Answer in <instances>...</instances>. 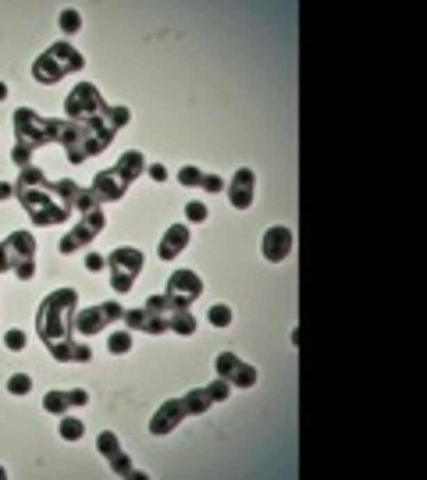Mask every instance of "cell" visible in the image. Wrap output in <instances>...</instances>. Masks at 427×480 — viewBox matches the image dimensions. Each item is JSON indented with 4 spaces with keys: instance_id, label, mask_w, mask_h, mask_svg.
<instances>
[{
    "instance_id": "1",
    "label": "cell",
    "mask_w": 427,
    "mask_h": 480,
    "mask_svg": "<svg viewBox=\"0 0 427 480\" xmlns=\"http://www.w3.org/2000/svg\"><path fill=\"white\" fill-rule=\"evenodd\" d=\"M75 310H79V292L57 288L43 299V306L36 313V331L47 352L61 363H75Z\"/></svg>"
},
{
    "instance_id": "2",
    "label": "cell",
    "mask_w": 427,
    "mask_h": 480,
    "mask_svg": "<svg viewBox=\"0 0 427 480\" xmlns=\"http://www.w3.org/2000/svg\"><path fill=\"white\" fill-rule=\"evenodd\" d=\"M57 122V142L65 146V154L72 164H82L89 157L104 154V149L114 142L118 129L107 122L104 114L97 117H86V122H68V117H54Z\"/></svg>"
},
{
    "instance_id": "3",
    "label": "cell",
    "mask_w": 427,
    "mask_h": 480,
    "mask_svg": "<svg viewBox=\"0 0 427 480\" xmlns=\"http://www.w3.org/2000/svg\"><path fill=\"white\" fill-rule=\"evenodd\" d=\"M15 196L18 203L25 206L29 221L36 228H50V224H65L72 217V210L57 199V182H47L43 185H15Z\"/></svg>"
},
{
    "instance_id": "4",
    "label": "cell",
    "mask_w": 427,
    "mask_h": 480,
    "mask_svg": "<svg viewBox=\"0 0 427 480\" xmlns=\"http://www.w3.org/2000/svg\"><path fill=\"white\" fill-rule=\"evenodd\" d=\"M86 68V57L72 47V43H50L36 61H33V78L40 85H57L65 75L82 72Z\"/></svg>"
},
{
    "instance_id": "5",
    "label": "cell",
    "mask_w": 427,
    "mask_h": 480,
    "mask_svg": "<svg viewBox=\"0 0 427 480\" xmlns=\"http://www.w3.org/2000/svg\"><path fill=\"white\" fill-rule=\"evenodd\" d=\"M129 331H146V335H164L171 331V306H168V295H150L143 310H129L125 317Z\"/></svg>"
},
{
    "instance_id": "6",
    "label": "cell",
    "mask_w": 427,
    "mask_h": 480,
    "mask_svg": "<svg viewBox=\"0 0 427 480\" xmlns=\"http://www.w3.org/2000/svg\"><path fill=\"white\" fill-rule=\"evenodd\" d=\"M11 122H15V139L25 142L29 149H40V146L57 142V122H54V117H40L36 110L18 107Z\"/></svg>"
},
{
    "instance_id": "7",
    "label": "cell",
    "mask_w": 427,
    "mask_h": 480,
    "mask_svg": "<svg viewBox=\"0 0 427 480\" xmlns=\"http://www.w3.org/2000/svg\"><path fill=\"white\" fill-rule=\"evenodd\" d=\"M107 110V100L100 97V89L93 82H79L68 100H65V117L68 122H86V117H97Z\"/></svg>"
},
{
    "instance_id": "8",
    "label": "cell",
    "mask_w": 427,
    "mask_h": 480,
    "mask_svg": "<svg viewBox=\"0 0 427 480\" xmlns=\"http://www.w3.org/2000/svg\"><path fill=\"white\" fill-rule=\"evenodd\" d=\"M104 224H107V217H104V210H89V214H79V224L61 238L57 242V253L61 256H72V253H79V249H86L93 238L104 231Z\"/></svg>"
},
{
    "instance_id": "9",
    "label": "cell",
    "mask_w": 427,
    "mask_h": 480,
    "mask_svg": "<svg viewBox=\"0 0 427 480\" xmlns=\"http://www.w3.org/2000/svg\"><path fill=\"white\" fill-rule=\"evenodd\" d=\"M200 295H203V281H200L196 271H171V281H168V306H171V313L175 310H189Z\"/></svg>"
},
{
    "instance_id": "10",
    "label": "cell",
    "mask_w": 427,
    "mask_h": 480,
    "mask_svg": "<svg viewBox=\"0 0 427 480\" xmlns=\"http://www.w3.org/2000/svg\"><path fill=\"white\" fill-rule=\"evenodd\" d=\"M97 448H100V456L111 463V470H114V477H143L146 480V473L143 470H136L132 466V459L121 452V441H118V434L114 431H104L100 438H97Z\"/></svg>"
},
{
    "instance_id": "11",
    "label": "cell",
    "mask_w": 427,
    "mask_h": 480,
    "mask_svg": "<svg viewBox=\"0 0 427 480\" xmlns=\"http://www.w3.org/2000/svg\"><path fill=\"white\" fill-rule=\"evenodd\" d=\"M214 367H218V377L235 384V388H253L257 384V367L242 363V359L235 352H221L218 359H214Z\"/></svg>"
},
{
    "instance_id": "12",
    "label": "cell",
    "mask_w": 427,
    "mask_h": 480,
    "mask_svg": "<svg viewBox=\"0 0 427 480\" xmlns=\"http://www.w3.org/2000/svg\"><path fill=\"white\" fill-rule=\"evenodd\" d=\"M253 196H257V174L250 167H239L228 182V203L235 210H250L253 206Z\"/></svg>"
},
{
    "instance_id": "13",
    "label": "cell",
    "mask_w": 427,
    "mask_h": 480,
    "mask_svg": "<svg viewBox=\"0 0 427 480\" xmlns=\"http://www.w3.org/2000/svg\"><path fill=\"white\" fill-rule=\"evenodd\" d=\"M189 416V409H186V402L182 399H171V402H164L157 413H154V420H150V434H157V438H164V434H171L182 420Z\"/></svg>"
},
{
    "instance_id": "14",
    "label": "cell",
    "mask_w": 427,
    "mask_h": 480,
    "mask_svg": "<svg viewBox=\"0 0 427 480\" xmlns=\"http://www.w3.org/2000/svg\"><path fill=\"white\" fill-rule=\"evenodd\" d=\"M264 260H271V263H282L289 253H292V231L285 228V224H274V228H267L264 231Z\"/></svg>"
},
{
    "instance_id": "15",
    "label": "cell",
    "mask_w": 427,
    "mask_h": 480,
    "mask_svg": "<svg viewBox=\"0 0 427 480\" xmlns=\"http://www.w3.org/2000/svg\"><path fill=\"white\" fill-rule=\"evenodd\" d=\"M4 249H8V260H11V271L29 260H36V238L29 235V231H11L4 238Z\"/></svg>"
},
{
    "instance_id": "16",
    "label": "cell",
    "mask_w": 427,
    "mask_h": 480,
    "mask_svg": "<svg viewBox=\"0 0 427 480\" xmlns=\"http://www.w3.org/2000/svg\"><path fill=\"white\" fill-rule=\"evenodd\" d=\"M89 192L97 196V203H118L121 196L129 192V185L121 182V178L114 174V167H111V171H100V174L93 178V185H89Z\"/></svg>"
},
{
    "instance_id": "17",
    "label": "cell",
    "mask_w": 427,
    "mask_h": 480,
    "mask_svg": "<svg viewBox=\"0 0 427 480\" xmlns=\"http://www.w3.org/2000/svg\"><path fill=\"white\" fill-rule=\"evenodd\" d=\"M104 327H111L104 306H86V310H75V338H86V335H100Z\"/></svg>"
},
{
    "instance_id": "18",
    "label": "cell",
    "mask_w": 427,
    "mask_h": 480,
    "mask_svg": "<svg viewBox=\"0 0 427 480\" xmlns=\"http://www.w3.org/2000/svg\"><path fill=\"white\" fill-rule=\"evenodd\" d=\"M114 174H118L125 185L139 182V178L146 174V157L139 154V149H129V154H121V157H118V164H114Z\"/></svg>"
},
{
    "instance_id": "19",
    "label": "cell",
    "mask_w": 427,
    "mask_h": 480,
    "mask_svg": "<svg viewBox=\"0 0 427 480\" xmlns=\"http://www.w3.org/2000/svg\"><path fill=\"white\" fill-rule=\"evenodd\" d=\"M107 263H111V271H129V274H143V271H146V256H143L139 249H132V246L114 249V253L107 256Z\"/></svg>"
},
{
    "instance_id": "20",
    "label": "cell",
    "mask_w": 427,
    "mask_h": 480,
    "mask_svg": "<svg viewBox=\"0 0 427 480\" xmlns=\"http://www.w3.org/2000/svg\"><path fill=\"white\" fill-rule=\"evenodd\" d=\"M186 246H189V224H171V228L164 231V238H161L157 256H161V260H175Z\"/></svg>"
},
{
    "instance_id": "21",
    "label": "cell",
    "mask_w": 427,
    "mask_h": 480,
    "mask_svg": "<svg viewBox=\"0 0 427 480\" xmlns=\"http://www.w3.org/2000/svg\"><path fill=\"white\" fill-rule=\"evenodd\" d=\"M182 402H186V409H189V416H200V413H207L214 402L207 399V392H203V384L200 388H193V392H186L182 395Z\"/></svg>"
},
{
    "instance_id": "22",
    "label": "cell",
    "mask_w": 427,
    "mask_h": 480,
    "mask_svg": "<svg viewBox=\"0 0 427 480\" xmlns=\"http://www.w3.org/2000/svg\"><path fill=\"white\" fill-rule=\"evenodd\" d=\"M171 331L182 335V338L193 335V331H196V317H193V310H175V313H171Z\"/></svg>"
},
{
    "instance_id": "23",
    "label": "cell",
    "mask_w": 427,
    "mask_h": 480,
    "mask_svg": "<svg viewBox=\"0 0 427 480\" xmlns=\"http://www.w3.org/2000/svg\"><path fill=\"white\" fill-rule=\"evenodd\" d=\"M57 431H61V438H65V441H79V438L86 434V424H82L79 416H61Z\"/></svg>"
},
{
    "instance_id": "24",
    "label": "cell",
    "mask_w": 427,
    "mask_h": 480,
    "mask_svg": "<svg viewBox=\"0 0 427 480\" xmlns=\"http://www.w3.org/2000/svg\"><path fill=\"white\" fill-rule=\"evenodd\" d=\"M43 409L54 416H65L68 413V392H47L43 395Z\"/></svg>"
},
{
    "instance_id": "25",
    "label": "cell",
    "mask_w": 427,
    "mask_h": 480,
    "mask_svg": "<svg viewBox=\"0 0 427 480\" xmlns=\"http://www.w3.org/2000/svg\"><path fill=\"white\" fill-rule=\"evenodd\" d=\"M104 117H107V122H111V125H114V129L121 132V129L129 125V117H132V110H129V107H121V104H118V107H111V104H107Z\"/></svg>"
},
{
    "instance_id": "26",
    "label": "cell",
    "mask_w": 427,
    "mask_h": 480,
    "mask_svg": "<svg viewBox=\"0 0 427 480\" xmlns=\"http://www.w3.org/2000/svg\"><path fill=\"white\" fill-rule=\"evenodd\" d=\"M200 182H203V171H200V167H193V164L178 167V185H186V189H196Z\"/></svg>"
},
{
    "instance_id": "27",
    "label": "cell",
    "mask_w": 427,
    "mask_h": 480,
    "mask_svg": "<svg viewBox=\"0 0 427 480\" xmlns=\"http://www.w3.org/2000/svg\"><path fill=\"white\" fill-rule=\"evenodd\" d=\"M107 349L118 352V356H121V352H129V349H132V331H129V327H125V331H114V335L107 338Z\"/></svg>"
},
{
    "instance_id": "28",
    "label": "cell",
    "mask_w": 427,
    "mask_h": 480,
    "mask_svg": "<svg viewBox=\"0 0 427 480\" xmlns=\"http://www.w3.org/2000/svg\"><path fill=\"white\" fill-rule=\"evenodd\" d=\"M89 210H100V203H97V196L89 192V189H82V185H79V196H75V214H89Z\"/></svg>"
},
{
    "instance_id": "29",
    "label": "cell",
    "mask_w": 427,
    "mask_h": 480,
    "mask_svg": "<svg viewBox=\"0 0 427 480\" xmlns=\"http://www.w3.org/2000/svg\"><path fill=\"white\" fill-rule=\"evenodd\" d=\"M132 281H136V274H129V271H111V288H114L118 295L132 292Z\"/></svg>"
},
{
    "instance_id": "30",
    "label": "cell",
    "mask_w": 427,
    "mask_h": 480,
    "mask_svg": "<svg viewBox=\"0 0 427 480\" xmlns=\"http://www.w3.org/2000/svg\"><path fill=\"white\" fill-rule=\"evenodd\" d=\"M79 28H82V18H79V11H61V33H65V36H75L79 33Z\"/></svg>"
},
{
    "instance_id": "31",
    "label": "cell",
    "mask_w": 427,
    "mask_h": 480,
    "mask_svg": "<svg viewBox=\"0 0 427 480\" xmlns=\"http://www.w3.org/2000/svg\"><path fill=\"white\" fill-rule=\"evenodd\" d=\"M8 392L11 395H29V392H33V377H29V374H11Z\"/></svg>"
},
{
    "instance_id": "32",
    "label": "cell",
    "mask_w": 427,
    "mask_h": 480,
    "mask_svg": "<svg viewBox=\"0 0 427 480\" xmlns=\"http://www.w3.org/2000/svg\"><path fill=\"white\" fill-rule=\"evenodd\" d=\"M207 320H210L214 327H228V324H232V310H228L225 303H218V306L207 310Z\"/></svg>"
},
{
    "instance_id": "33",
    "label": "cell",
    "mask_w": 427,
    "mask_h": 480,
    "mask_svg": "<svg viewBox=\"0 0 427 480\" xmlns=\"http://www.w3.org/2000/svg\"><path fill=\"white\" fill-rule=\"evenodd\" d=\"M228 388H232V384L218 377L214 384H203V392H207V399H210V402H225V399H228Z\"/></svg>"
},
{
    "instance_id": "34",
    "label": "cell",
    "mask_w": 427,
    "mask_h": 480,
    "mask_svg": "<svg viewBox=\"0 0 427 480\" xmlns=\"http://www.w3.org/2000/svg\"><path fill=\"white\" fill-rule=\"evenodd\" d=\"M4 345H8L11 352H22V349H25V331H18V327H11V331L4 335Z\"/></svg>"
},
{
    "instance_id": "35",
    "label": "cell",
    "mask_w": 427,
    "mask_h": 480,
    "mask_svg": "<svg viewBox=\"0 0 427 480\" xmlns=\"http://www.w3.org/2000/svg\"><path fill=\"white\" fill-rule=\"evenodd\" d=\"M29 157H33V149H29L25 142H15V149H11V160H15L18 167H29Z\"/></svg>"
},
{
    "instance_id": "36",
    "label": "cell",
    "mask_w": 427,
    "mask_h": 480,
    "mask_svg": "<svg viewBox=\"0 0 427 480\" xmlns=\"http://www.w3.org/2000/svg\"><path fill=\"white\" fill-rule=\"evenodd\" d=\"M186 217H189V224H203L207 221V206L203 203H189L186 206Z\"/></svg>"
},
{
    "instance_id": "37",
    "label": "cell",
    "mask_w": 427,
    "mask_h": 480,
    "mask_svg": "<svg viewBox=\"0 0 427 480\" xmlns=\"http://www.w3.org/2000/svg\"><path fill=\"white\" fill-rule=\"evenodd\" d=\"M100 306H104V313H107V320H111V324H118L121 317H125V310H121L118 299H107V303H100Z\"/></svg>"
},
{
    "instance_id": "38",
    "label": "cell",
    "mask_w": 427,
    "mask_h": 480,
    "mask_svg": "<svg viewBox=\"0 0 427 480\" xmlns=\"http://www.w3.org/2000/svg\"><path fill=\"white\" fill-rule=\"evenodd\" d=\"M207 192H221L225 189V178H218V174H203V182H200Z\"/></svg>"
},
{
    "instance_id": "39",
    "label": "cell",
    "mask_w": 427,
    "mask_h": 480,
    "mask_svg": "<svg viewBox=\"0 0 427 480\" xmlns=\"http://www.w3.org/2000/svg\"><path fill=\"white\" fill-rule=\"evenodd\" d=\"M146 174L154 178V182H168V167L164 164H146Z\"/></svg>"
},
{
    "instance_id": "40",
    "label": "cell",
    "mask_w": 427,
    "mask_h": 480,
    "mask_svg": "<svg viewBox=\"0 0 427 480\" xmlns=\"http://www.w3.org/2000/svg\"><path fill=\"white\" fill-rule=\"evenodd\" d=\"M15 274H18L22 281H29V278H33V274H36V260H29V263H22V267H15Z\"/></svg>"
},
{
    "instance_id": "41",
    "label": "cell",
    "mask_w": 427,
    "mask_h": 480,
    "mask_svg": "<svg viewBox=\"0 0 427 480\" xmlns=\"http://www.w3.org/2000/svg\"><path fill=\"white\" fill-rule=\"evenodd\" d=\"M89 402V395L82 392V388H72V392H68V406H86Z\"/></svg>"
},
{
    "instance_id": "42",
    "label": "cell",
    "mask_w": 427,
    "mask_h": 480,
    "mask_svg": "<svg viewBox=\"0 0 427 480\" xmlns=\"http://www.w3.org/2000/svg\"><path fill=\"white\" fill-rule=\"evenodd\" d=\"M104 263H107V260H104L100 253H89V256H86V267H89V271H100Z\"/></svg>"
},
{
    "instance_id": "43",
    "label": "cell",
    "mask_w": 427,
    "mask_h": 480,
    "mask_svg": "<svg viewBox=\"0 0 427 480\" xmlns=\"http://www.w3.org/2000/svg\"><path fill=\"white\" fill-rule=\"evenodd\" d=\"M4 271H11V260H8V249H4V242H0V274Z\"/></svg>"
},
{
    "instance_id": "44",
    "label": "cell",
    "mask_w": 427,
    "mask_h": 480,
    "mask_svg": "<svg viewBox=\"0 0 427 480\" xmlns=\"http://www.w3.org/2000/svg\"><path fill=\"white\" fill-rule=\"evenodd\" d=\"M11 196H15V185H11V182H0V203L11 199Z\"/></svg>"
},
{
    "instance_id": "45",
    "label": "cell",
    "mask_w": 427,
    "mask_h": 480,
    "mask_svg": "<svg viewBox=\"0 0 427 480\" xmlns=\"http://www.w3.org/2000/svg\"><path fill=\"white\" fill-rule=\"evenodd\" d=\"M4 97H8V85H4V82H0V100H4Z\"/></svg>"
},
{
    "instance_id": "46",
    "label": "cell",
    "mask_w": 427,
    "mask_h": 480,
    "mask_svg": "<svg viewBox=\"0 0 427 480\" xmlns=\"http://www.w3.org/2000/svg\"><path fill=\"white\" fill-rule=\"evenodd\" d=\"M4 477H8V470H4V466H0V480H4Z\"/></svg>"
}]
</instances>
